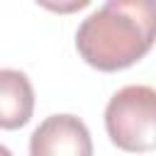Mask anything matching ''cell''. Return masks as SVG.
<instances>
[{
    "mask_svg": "<svg viewBox=\"0 0 156 156\" xmlns=\"http://www.w3.org/2000/svg\"><path fill=\"white\" fill-rule=\"evenodd\" d=\"M34 2L49 12H56V15H73L83 7H88L93 0H34Z\"/></svg>",
    "mask_w": 156,
    "mask_h": 156,
    "instance_id": "5",
    "label": "cell"
},
{
    "mask_svg": "<svg viewBox=\"0 0 156 156\" xmlns=\"http://www.w3.org/2000/svg\"><path fill=\"white\" fill-rule=\"evenodd\" d=\"M156 44V0H105L76 32L80 58L105 73L124 71Z\"/></svg>",
    "mask_w": 156,
    "mask_h": 156,
    "instance_id": "1",
    "label": "cell"
},
{
    "mask_svg": "<svg viewBox=\"0 0 156 156\" xmlns=\"http://www.w3.org/2000/svg\"><path fill=\"white\" fill-rule=\"evenodd\" d=\"M32 156H90V132L73 115H51L46 117L29 139Z\"/></svg>",
    "mask_w": 156,
    "mask_h": 156,
    "instance_id": "3",
    "label": "cell"
},
{
    "mask_svg": "<svg viewBox=\"0 0 156 156\" xmlns=\"http://www.w3.org/2000/svg\"><path fill=\"white\" fill-rule=\"evenodd\" d=\"M105 129L122 151L156 149V90L149 85H127L117 90L105 107Z\"/></svg>",
    "mask_w": 156,
    "mask_h": 156,
    "instance_id": "2",
    "label": "cell"
},
{
    "mask_svg": "<svg viewBox=\"0 0 156 156\" xmlns=\"http://www.w3.org/2000/svg\"><path fill=\"white\" fill-rule=\"evenodd\" d=\"M34 110V90L22 71H0V127L20 129L29 122Z\"/></svg>",
    "mask_w": 156,
    "mask_h": 156,
    "instance_id": "4",
    "label": "cell"
}]
</instances>
